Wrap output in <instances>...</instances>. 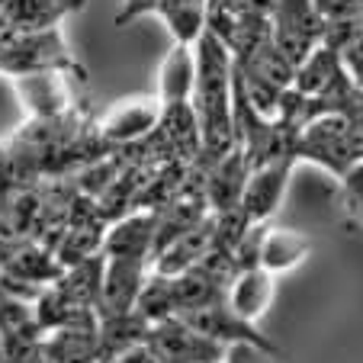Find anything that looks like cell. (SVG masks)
<instances>
[{"mask_svg": "<svg viewBox=\"0 0 363 363\" xmlns=\"http://www.w3.org/2000/svg\"><path fill=\"white\" fill-rule=\"evenodd\" d=\"M193 113L199 125V167H213L235 148L232 113V52L213 29H203L193 42Z\"/></svg>", "mask_w": 363, "mask_h": 363, "instance_id": "6da1fadb", "label": "cell"}, {"mask_svg": "<svg viewBox=\"0 0 363 363\" xmlns=\"http://www.w3.org/2000/svg\"><path fill=\"white\" fill-rule=\"evenodd\" d=\"M274 45L299 68L325 39V20L318 16L312 0H277L270 16Z\"/></svg>", "mask_w": 363, "mask_h": 363, "instance_id": "7a4b0ae2", "label": "cell"}, {"mask_svg": "<svg viewBox=\"0 0 363 363\" xmlns=\"http://www.w3.org/2000/svg\"><path fill=\"white\" fill-rule=\"evenodd\" d=\"M145 344H151L164 363H219L228 354V347L222 341L206 337L203 331L190 328L177 315L151 322Z\"/></svg>", "mask_w": 363, "mask_h": 363, "instance_id": "3957f363", "label": "cell"}, {"mask_svg": "<svg viewBox=\"0 0 363 363\" xmlns=\"http://www.w3.org/2000/svg\"><path fill=\"white\" fill-rule=\"evenodd\" d=\"M177 318H184L190 328L203 331L206 337H213V341H222L225 347H232V344H254V347L267 350L270 357H283V350L277 347L274 341H270L267 335H261L257 331V325L245 322V318H238L232 312V308L225 306V299L222 302H213V306H203V308H190V312H180Z\"/></svg>", "mask_w": 363, "mask_h": 363, "instance_id": "277c9868", "label": "cell"}, {"mask_svg": "<svg viewBox=\"0 0 363 363\" xmlns=\"http://www.w3.org/2000/svg\"><path fill=\"white\" fill-rule=\"evenodd\" d=\"M293 167H296L293 155L289 158L267 161L261 167H251L245 193H241V206H238V213L245 216L247 225H261V222H267L277 213V206L283 203V193H286Z\"/></svg>", "mask_w": 363, "mask_h": 363, "instance_id": "5b68a950", "label": "cell"}, {"mask_svg": "<svg viewBox=\"0 0 363 363\" xmlns=\"http://www.w3.org/2000/svg\"><path fill=\"white\" fill-rule=\"evenodd\" d=\"M148 270H151V261H142V257H106L100 302H96V318L132 312L138 302V293L145 286Z\"/></svg>", "mask_w": 363, "mask_h": 363, "instance_id": "8992f818", "label": "cell"}, {"mask_svg": "<svg viewBox=\"0 0 363 363\" xmlns=\"http://www.w3.org/2000/svg\"><path fill=\"white\" fill-rule=\"evenodd\" d=\"M158 119H161V100L138 96V100L119 103L103 119H96V135L116 151V148H125V145L142 142L158 125Z\"/></svg>", "mask_w": 363, "mask_h": 363, "instance_id": "52a82bcc", "label": "cell"}, {"mask_svg": "<svg viewBox=\"0 0 363 363\" xmlns=\"http://www.w3.org/2000/svg\"><path fill=\"white\" fill-rule=\"evenodd\" d=\"M155 232H158L155 209H138V213H129L123 219L110 222L100 251L103 257H142V261H151Z\"/></svg>", "mask_w": 363, "mask_h": 363, "instance_id": "ba28073f", "label": "cell"}, {"mask_svg": "<svg viewBox=\"0 0 363 363\" xmlns=\"http://www.w3.org/2000/svg\"><path fill=\"white\" fill-rule=\"evenodd\" d=\"M247 174H251V167H247L238 145L228 151L225 158L216 161L213 167H206V199H209V209L216 216L238 213Z\"/></svg>", "mask_w": 363, "mask_h": 363, "instance_id": "9c48e42d", "label": "cell"}, {"mask_svg": "<svg viewBox=\"0 0 363 363\" xmlns=\"http://www.w3.org/2000/svg\"><path fill=\"white\" fill-rule=\"evenodd\" d=\"M216 225H219V219H216V213H209L199 225H193L186 235L171 241V245L151 261V270H155V274H164V277H177V274H184V270H190L193 264H199L206 254L213 251Z\"/></svg>", "mask_w": 363, "mask_h": 363, "instance_id": "30bf717a", "label": "cell"}, {"mask_svg": "<svg viewBox=\"0 0 363 363\" xmlns=\"http://www.w3.org/2000/svg\"><path fill=\"white\" fill-rule=\"evenodd\" d=\"M274 289H277V283H274V274H270V270L245 267L232 277V283H228L225 306L232 308L238 318H245V322L254 325L270 308V302H274Z\"/></svg>", "mask_w": 363, "mask_h": 363, "instance_id": "8fae6325", "label": "cell"}, {"mask_svg": "<svg viewBox=\"0 0 363 363\" xmlns=\"http://www.w3.org/2000/svg\"><path fill=\"white\" fill-rule=\"evenodd\" d=\"M312 254V241L299 232H289V228H267L261 241V267L270 274H283V270L302 264Z\"/></svg>", "mask_w": 363, "mask_h": 363, "instance_id": "7c38bea8", "label": "cell"}, {"mask_svg": "<svg viewBox=\"0 0 363 363\" xmlns=\"http://www.w3.org/2000/svg\"><path fill=\"white\" fill-rule=\"evenodd\" d=\"M341 71H344L341 55H337L331 45H325L322 42V45H318L315 52H312V55L296 68L293 90H299V94H306V96H318L337 74H341Z\"/></svg>", "mask_w": 363, "mask_h": 363, "instance_id": "4fadbf2b", "label": "cell"}, {"mask_svg": "<svg viewBox=\"0 0 363 363\" xmlns=\"http://www.w3.org/2000/svg\"><path fill=\"white\" fill-rule=\"evenodd\" d=\"M267 357H270L267 350L254 347V344H232L219 363H267Z\"/></svg>", "mask_w": 363, "mask_h": 363, "instance_id": "5bb4252c", "label": "cell"}, {"mask_svg": "<svg viewBox=\"0 0 363 363\" xmlns=\"http://www.w3.org/2000/svg\"><path fill=\"white\" fill-rule=\"evenodd\" d=\"M155 7H158V0H123V10H119V16H116V26H125V23H132L135 16L155 13Z\"/></svg>", "mask_w": 363, "mask_h": 363, "instance_id": "9a60e30c", "label": "cell"}, {"mask_svg": "<svg viewBox=\"0 0 363 363\" xmlns=\"http://www.w3.org/2000/svg\"><path fill=\"white\" fill-rule=\"evenodd\" d=\"M113 363H164V360L155 354V347H151V344L142 341V344H132L129 350H123V354H119Z\"/></svg>", "mask_w": 363, "mask_h": 363, "instance_id": "2e32d148", "label": "cell"}]
</instances>
